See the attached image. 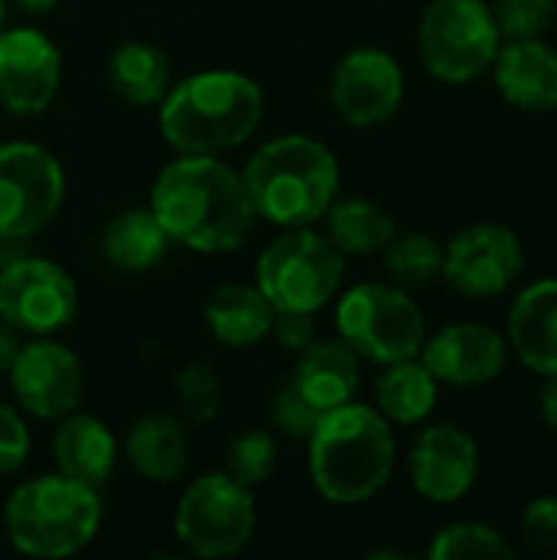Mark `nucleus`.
<instances>
[{
	"mask_svg": "<svg viewBox=\"0 0 557 560\" xmlns=\"http://www.w3.org/2000/svg\"><path fill=\"white\" fill-rule=\"evenodd\" d=\"M148 207L171 243L204 256L240 249L256 223L240 171L217 154H181L161 167Z\"/></svg>",
	"mask_w": 557,
	"mask_h": 560,
	"instance_id": "f257e3e1",
	"label": "nucleus"
},
{
	"mask_svg": "<svg viewBox=\"0 0 557 560\" xmlns=\"http://www.w3.org/2000/svg\"><path fill=\"white\" fill-rule=\"evenodd\" d=\"M158 105V128L177 154H220L253 138L266 95L236 69H204L174 82Z\"/></svg>",
	"mask_w": 557,
	"mask_h": 560,
	"instance_id": "f03ea898",
	"label": "nucleus"
},
{
	"mask_svg": "<svg viewBox=\"0 0 557 560\" xmlns=\"http://www.w3.org/2000/svg\"><path fill=\"white\" fill-rule=\"evenodd\" d=\"M309 443V479L332 505L371 502L394 472L397 440L391 423L368 404L322 413Z\"/></svg>",
	"mask_w": 557,
	"mask_h": 560,
	"instance_id": "7ed1b4c3",
	"label": "nucleus"
},
{
	"mask_svg": "<svg viewBox=\"0 0 557 560\" xmlns=\"http://www.w3.org/2000/svg\"><path fill=\"white\" fill-rule=\"evenodd\" d=\"M240 177L256 220L282 230L322 220L341 187L338 158L312 135H279L259 144Z\"/></svg>",
	"mask_w": 557,
	"mask_h": 560,
	"instance_id": "20e7f679",
	"label": "nucleus"
},
{
	"mask_svg": "<svg viewBox=\"0 0 557 560\" xmlns=\"http://www.w3.org/2000/svg\"><path fill=\"white\" fill-rule=\"evenodd\" d=\"M102 525L98 489L62 472L36 476L16 486L3 509L10 545L39 560H62L92 545Z\"/></svg>",
	"mask_w": 557,
	"mask_h": 560,
	"instance_id": "39448f33",
	"label": "nucleus"
},
{
	"mask_svg": "<svg viewBox=\"0 0 557 560\" xmlns=\"http://www.w3.org/2000/svg\"><path fill=\"white\" fill-rule=\"evenodd\" d=\"M345 279V253L312 226L279 233L256 259V285L276 312L325 308Z\"/></svg>",
	"mask_w": 557,
	"mask_h": 560,
	"instance_id": "423d86ee",
	"label": "nucleus"
},
{
	"mask_svg": "<svg viewBox=\"0 0 557 560\" xmlns=\"http://www.w3.org/2000/svg\"><path fill=\"white\" fill-rule=\"evenodd\" d=\"M338 338L364 361L381 368L420 358L427 341V322L420 305L397 285L387 282H358L351 285L335 308Z\"/></svg>",
	"mask_w": 557,
	"mask_h": 560,
	"instance_id": "0eeeda50",
	"label": "nucleus"
},
{
	"mask_svg": "<svg viewBox=\"0 0 557 560\" xmlns=\"http://www.w3.org/2000/svg\"><path fill=\"white\" fill-rule=\"evenodd\" d=\"M499 46L502 33L486 0H430L417 26V49L427 72L450 85L486 75Z\"/></svg>",
	"mask_w": 557,
	"mask_h": 560,
	"instance_id": "6e6552de",
	"label": "nucleus"
},
{
	"mask_svg": "<svg viewBox=\"0 0 557 560\" xmlns=\"http://www.w3.org/2000/svg\"><path fill=\"white\" fill-rule=\"evenodd\" d=\"M253 532H256L253 489L240 486L227 472L200 476L177 499L174 535L197 558H233L250 545Z\"/></svg>",
	"mask_w": 557,
	"mask_h": 560,
	"instance_id": "1a4fd4ad",
	"label": "nucleus"
},
{
	"mask_svg": "<svg viewBox=\"0 0 557 560\" xmlns=\"http://www.w3.org/2000/svg\"><path fill=\"white\" fill-rule=\"evenodd\" d=\"M66 200V174L53 151L33 141L0 144V240L20 243L49 226Z\"/></svg>",
	"mask_w": 557,
	"mask_h": 560,
	"instance_id": "9d476101",
	"label": "nucleus"
},
{
	"mask_svg": "<svg viewBox=\"0 0 557 560\" xmlns=\"http://www.w3.org/2000/svg\"><path fill=\"white\" fill-rule=\"evenodd\" d=\"M79 315L72 276L43 256H13L0 266V322L16 335L49 338Z\"/></svg>",
	"mask_w": 557,
	"mask_h": 560,
	"instance_id": "9b49d317",
	"label": "nucleus"
},
{
	"mask_svg": "<svg viewBox=\"0 0 557 560\" xmlns=\"http://www.w3.org/2000/svg\"><path fill=\"white\" fill-rule=\"evenodd\" d=\"M525 269V246L502 223H473L443 246V279L466 299L506 295Z\"/></svg>",
	"mask_w": 557,
	"mask_h": 560,
	"instance_id": "f8f14e48",
	"label": "nucleus"
},
{
	"mask_svg": "<svg viewBox=\"0 0 557 560\" xmlns=\"http://www.w3.org/2000/svg\"><path fill=\"white\" fill-rule=\"evenodd\" d=\"M328 98L351 128H378L391 121L404 102V69L387 49L358 46L338 59Z\"/></svg>",
	"mask_w": 557,
	"mask_h": 560,
	"instance_id": "ddd939ff",
	"label": "nucleus"
},
{
	"mask_svg": "<svg viewBox=\"0 0 557 560\" xmlns=\"http://www.w3.org/2000/svg\"><path fill=\"white\" fill-rule=\"evenodd\" d=\"M7 374L16 404L36 420L56 423L66 413L79 410L82 404L85 371L79 358L53 338H36L30 345H20Z\"/></svg>",
	"mask_w": 557,
	"mask_h": 560,
	"instance_id": "4468645a",
	"label": "nucleus"
},
{
	"mask_svg": "<svg viewBox=\"0 0 557 560\" xmlns=\"http://www.w3.org/2000/svg\"><path fill=\"white\" fill-rule=\"evenodd\" d=\"M62 82L56 43L33 26L0 30V105L10 115H39L53 105Z\"/></svg>",
	"mask_w": 557,
	"mask_h": 560,
	"instance_id": "2eb2a0df",
	"label": "nucleus"
},
{
	"mask_svg": "<svg viewBox=\"0 0 557 560\" xmlns=\"http://www.w3.org/2000/svg\"><path fill=\"white\" fill-rule=\"evenodd\" d=\"M410 486L433 505H453L473 492L479 479V443L453 423L420 430L407 459Z\"/></svg>",
	"mask_w": 557,
	"mask_h": 560,
	"instance_id": "dca6fc26",
	"label": "nucleus"
},
{
	"mask_svg": "<svg viewBox=\"0 0 557 560\" xmlns=\"http://www.w3.org/2000/svg\"><path fill=\"white\" fill-rule=\"evenodd\" d=\"M427 371L450 387H486L509 364V341L483 322H453L420 348Z\"/></svg>",
	"mask_w": 557,
	"mask_h": 560,
	"instance_id": "f3484780",
	"label": "nucleus"
},
{
	"mask_svg": "<svg viewBox=\"0 0 557 560\" xmlns=\"http://www.w3.org/2000/svg\"><path fill=\"white\" fill-rule=\"evenodd\" d=\"M492 75L509 105L522 112L557 108V49L542 36L502 39L492 62Z\"/></svg>",
	"mask_w": 557,
	"mask_h": 560,
	"instance_id": "a211bd4d",
	"label": "nucleus"
},
{
	"mask_svg": "<svg viewBox=\"0 0 557 560\" xmlns=\"http://www.w3.org/2000/svg\"><path fill=\"white\" fill-rule=\"evenodd\" d=\"M506 341L529 371L557 374V279H538L515 295Z\"/></svg>",
	"mask_w": 557,
	"mask_h": 560,
	"instance_id": "6ab92c4d",
	"label": "nucleus"
},
{
	"mask_svg": "<svg viewBox=\"0 0 557 560\" xmlns=\"http://www.w3.org/2000/svg\"><path fill=\"white\" fill-rule=\"evenodd\" d=\"M56 433H53V459H56V472L85 482L92 489H102L118 463V443L112 436V430L92 417V413H66L62 420H56Z\"/></svg>",
	"mask_w": 557,
	"mask_h": 560,
	"instance_id": "aec40b11",
	"label": "nucleus"
},
{
	"mask_svg": "<svg viewBox=\"0 0 557 560\" xmlns=\"http://www.w3.org/2000/svg\"><path fill=\"white\" fill-rule=\"evenodd\" d=\"M295 390L318 410H338L355 400L358 384H361V358L341 341H312L305 351H299V364L292 374Z\"/></svg>",
	"mask_w": 557,
	"mask_h": 560,
	"instance_id": "412c9836",
	"label": "nucleus"
},
{
	"mask_svg": "<svg viewBox=\"0 0 557 560\" xmlns=\"http://www.w3.org/2000/svg\"><path fill=\"white\" fill-rule=\"evenodd\" d=\"M272 318L276 308L269 305L256 282H223L204 302V325L227 348L259 345L272 331Z\"/></svg>",
	"mask_w": 557,
	"mask_h": 560,
	"instance_id": "4be33fe9",
	"label": "nucleus"
},
{
	"mask_svg": "<svg viewBox=\"0 0 557 560\" xmlns=\"http://www.w3.org/2000/svg\"><path fill=\"white\" fill-rule=\"evenodd\" d=\"M125 456L148 482H177L190 466L187 430L171 413H148L131 423L125 436Z\"/></svg>",
	"mask_w": 557,
	"mask_h": 560,
	"instance_id": "5701e85b",
	"label": "nucleus"
},
{
	"mask_svg": "<svg viewBox=\"0 0 557 560\" xmlns=\"http://www.w3.org/2000/svg\"><path fill=\"white\" fill-rule=\"evenodd\" d=\"M440 397V381L427 371L420 358H407L397 364H387L384 374L374 384V404L378 413L394 427H417L423 423Z\"/></svg>",
	"mask_w": 557,
	"mask_h": 560,
	"instance_id": "b1692460",
	"label": "nucleus"
},
{
	"mask_svg": "<svg viewBox=\"0 0 557 560\" xmlns=\"http://www.w3.org/2000/svg\"><path fill=\"white\" fill-rule=\"evenodd\" d=\"M112 89L138 108L158 105L171 89V62L167 56L144 39H125L108 52L105 62Z\"/></svg>",
	"mask_w": 557,
	"mask_h": 560,
	"instance_id": "393cba45",
	"label": "nucleus"
},
{
	"mask_svg": "<svg viewBox=\"0 0 557 560\" xmlns=\"http://www.w3.org/2000/svg\"><path fill=\"white\" fill-rule=\"evenodd\" d=\"M171 246V236L151 213V207L121 210L102 233L105 259L121 272H148L154 269Z\"/></svg>",
	"mask_w": 557,
	"mask_h": 560,
	"instance_id": "a878e982",
	"label": "nucleus"
},
{
	"mask_svg": "<svg viewBox=\"0 0 557 560\" xmlns=\"http://www.w3.org/2000/svg\"><path fill=\"white\" fill-rule=\"evenodd\" d=\"M325 220H328V240L345 256L381 253L397 236L394 217L368 197H335Z\"/></svg>",
	"mask_w": 557,
	"mask_h": 560,
	"instance_id": "bb28decb",
	"label": "nucleus"
},
{
	"mask_svg": "<svg viewBox=\"0 0 557 560\" xmlns=\"http://www.w3.org/2000/svg\"><path fill=\"white\" fill-rule=\"evenodd\" d=\"M430 560H492V558H515L512 541L483 522H456L446 525L433 535L430 548H427Z\"/></svg>",
	"mask_w": 557,
	"mask_h": 560,
	"instance_id": "cd10ccee",
	"label": "nucleus"
},
{
	"mask_svg": "<svg viewBox=\"0 0 557 560\" xmlns=\"http://www.w3.org/2000/svg\"><path fill=\"white\" fill-rule=\"evenodd\" d=\"M387 269L407 289H423L443 272V246L427 233H404L387 243Z\"/></svg>",
	"mask_w": 557,
	"mask_h": 560,
	"instance_id": "c85d7f7f",
	"label": "nucleus"
},
{
	"mask_svg": "<svg viewBox=\"0 0 557 560\" xmlns=\"http://www.w3.org/2000/svg\"><path fill=\"white\" fill-rule=\"evenodd\" d=\"M223 472L246 489L263 486L276 472V440L266 430H246L227 443Z\"/></svg>",
	"mask_w": 557,
	"mask_h": 560,
	"instance_id": "c756f323",
	"label": "nucleus"
},
{
	"mask_svg": "<svg viewBox=\"0 0 557 560\" xmlns=\"http://www.w3.org/2000/svg\"><path fill=\"white\" fill-rule=\"evenodd\" d=\"M174 400L194 427H207L220 413V377L210 364L190 361L174 377Z\"/></svg>",
	"mask_w": 557,
	"mask_h": 560,
	"instance_id": "7c9ffc66",
	"label": "nucleus"
},
{
	"mask_svg": "<svg viewBox=\"0 0 557 560\" xmlns=\"http://www.w3.org/2000/svg\"><path fill=\"white\" fill-rule=\"evenodd\" d=\"M492 16H496L502 39L545 36L555 26L557 0H496Z\"/></svg>",
	"mask_w": 557,
	"mask_h": 560,
	"instance_id": "2f4dec72",
	"label": "nucleus"
},
{
	"mask_svg": "<svg viewBox=\"0 0 557 560\" xmlns=\"http://www.w3.org/2000/svg\"><path fill=\"white\" fill-rule=\"evenodd\" d=\"M272 427L276 430H282L286 436H292V440H309L312 436V430L318 427V420H322V413L295 390V384L289 381V384H282L279 390H276V397H272Z\"/></svg>",
	"mask_w": 557,
	"mask_h": 560,
	"instance_id": "473e14b6",
	"label": "nucleus"
},
{
	"mask_svg": "<svg viewBox=\"0 0 557 560\" xmlns=\"http://www.w3.org/2000/svg\"><path fill=\"white\" fill-rule=\"evenodd\" d=\"M522 541L545 558H557V495L532 499L522 512Z\"/></svg>",
	"mask_w": 557,
	"mask_h": 560,
	"instance_id": "72a5a7b5",
	"label": "nucleus"
},
{
	"mask_svg": "<svg viewBox=\"0 0 557 560\" xmlns=\"http://www.w3.org/2000/svg\"><path fill=\"white\" fill-rule=\"evenodd\" d=\"M26 456H30V430L23 417L0 400V479L23 469Z\"/></svg>",
	"mask_w": 557,
	"mask_h": 560,
	"instance_id": "f704fd0d",
	"label": "nucleus"
},
{
	"mask_svg": "<svg viewBox=\"0 0 557 560\" xmlns=\"http://www.w3.org/2000/svg\"><path fill=\"white\" fill-rule=\"evenodd\" d=\"M282 351L299 354L315 341V322L309 312H276L272 318V331H269Z\"/></svg>",
	"mask_w": 557,
	"mask_h": 560,
	"instance_id": "c9c22d12",
	"label": "nucleus"
},
{
	"mask_svg": "<svg viewBox=\"0 0 557 560\" xmlns=\"http://www.w3.org/2000/svg\"><path fill=\"white\" fill-rule=\"evenodd\" d=\"M538 410H542V420L557 433V374L545 377L542 394H538Z\"/></svg>",
	"mask_w": 557,
	"mask_h": 560,
	"instance_id": "e433bc0d",
	"label": "nucleus"
},
{
	"mask_svg": "<svg viewBox=\"0 0 557 560\" xmlns=\"http://www.w3.org/2000/svg\"><path fill=\"white\" fill-rule=\"evenodd\" d=\"M16 351H20V338H16V331H13L7 322H0V374H7V371H10V364H13Z\"/></svg>",
	"mask_w": 557,
	"mask_h": 560,
	"instance_id": "4c0bfd02",
	"label": "nucleus"
},
{
	"mask_svg": "<svg viewBox=\"0 0 557 560\" xmlns=\"http://www.w3.org/2000/svg\"><path fill=\"white\" fill-rule=\"evenodd\" d=\"M7 3H13V7H20V10H26V13H46V10H53L59 0H7Z\"/></svg>",
	"mask_w": 557,
	"mask_h": 560,
	"instance_id": "58836bf2",
	"label": "nucleus"
},
{
	"mask_svg": "<svg viewBox=\"0 0 557 560\" xmlns=\"http://www.w3.org/2000/svg\"><path fill=\"white\" fill-rule=\"evenodd\" d=\"M3 20H7V0H0V30H3Z\"/></svg>",
	"mask_w": 557,
	"mask_h": 560,
	"instance_id": "ea45409f",
	"label": "nucleus"
}]
</instances>
